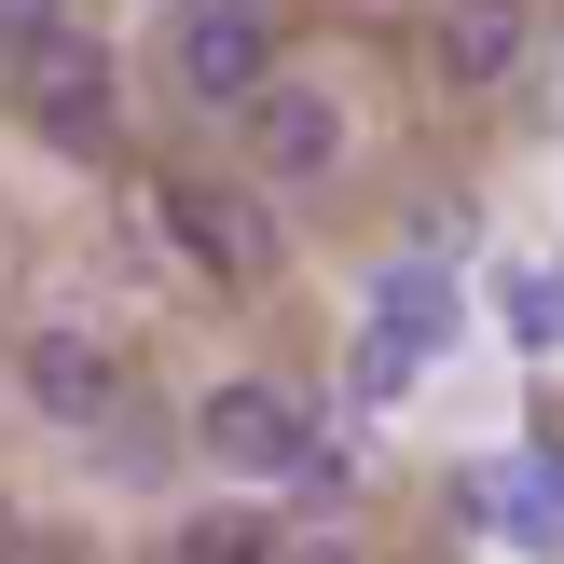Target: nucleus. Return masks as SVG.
Returning a JSON list of instances; mask_svg holds the SVG:
<instances>
[{"mask_svg":"<svg viewBox=\"0 0 564 564\" xmlns=\"http://www.w3.org/2000/svg\"><path fill=\"white\" fill-rule=\"evenodd\" d=\"M14 110L55 138V152H110V138H124V69H110V42L55 14L42 42L14 55Z\"/></svg>","mask_w":564,"mask_h":564,"instance_id":"f257e3e1","label":"nucleus"},{"mask_svg":"<svg viewBox=\"0 0 564 564\" xmlns=\"http://www.w3.org/2000/svg\"><path fill=\"white\" fill-rule=\"evenodd\" d=\"M165 83L193 110H248L275 83V14L262 0H165Z\"/></svg>","mask_w":564,"mask_h":564,"instance_id":"f03ea898","label":"nucleus"},{"mask_svg":"<svg viewBox=\"0 0 564 564\" xmlns=\"http://www.w3.org/2000/svg\"><path fill=\"white\" fill-rule=\"evenodd\" d=\"M235 138H248V180H290V193H317V180H345V152H358V124H345V97L330 83H262V97L235 110Z\"/></svg>","mask_w":564,"mask_h":564,"instance_id":"7ed1b4c3","label":"nucleus"},{"mask_svg":"<svg viewBox=\"0 0 564 564\" xmlns=\"http://www.w3.org/2000/svg\"><path fill=\"white\" fill-rule=\"evenodd\" d=\"M441 345H455V275H441L427 248H413V262H386V275H372V330H358V386H372V400H400V386L427 372Z\"/></svg>","mask_w":564,"mask_h":564,"instance_id":"20e7f679","label":"nucleus"},{"mask_svg":"<svg viewBox=\"0 0 564 564\" xmlns=\"http://www.w3.org/2000/svg\"><path fill=\"white\" fill-rule=\"evenodd\" d=\"M165 235H180L193 262L220 275V290H262V275H275V248H290V235H275V193H262V180H165Z\"/></svg>","mask_w":564,"mask_h":564,"instance_id":"39448f33","label":"nucleus"},{"mask_svg":"<svg viewBox=\"0 0 564 564\" xmlns=\"http://www.w3.org/2000/svg\"><path fill=\"white\" fill-rule=\"evenodd\" d=\"M303 441H317V427H303V400H290V386H262V372H235V386L193 400V455L235 468V482H290Z\"/></svg>","mask_w":564,"mask_h":564,"instance_id":"423d86ee","label":"nucleus"},{"mask_svg":"<svg viewBox=\"0 0 564 564\" xmlns=\"http://www.w3.org/2000/svg\"><path fill=\"white\" fill-rule=\"evenodd\" d=\"M14 372H28V400H42L55 427H110V413H124V372H110V345H83V330H42Z\"/></svg>","mask_w":564,"mask_h":564,"instance_id":"0eeeda50","label":"nucleus"},{"mask_svg":"<svg viewBox=\"0 0 564 564\" xmlns=\"http://www.w3.org/2000/svg\"><path fill=\"white\" fill-rule=\"evenodd\" d=\"M523 55H538L523 0H455V14H441V69H455V83H510Z\"/></svg>","mask_w":564,"mask_h":564,"instance_id":"6e6552de","label":"nucleus"},{"mask_svg":"<svg viewBox=\"0 0 564 564\" xmlns=\"http://www.w3.org/2000/svg\"><path fill=\"white\" fill-rule=\"evenodd\" d=\"M165 564H275V523L262 510H180Z\"/></svg>","mask_w":564,"mask_h":564,"instance_id":"1a4fd4ad","label":"nucleus"},{"mask_svg":"<svg viewBox=\"0 0 564 564\" xmlns=\"http://www.w3.org/2000/svg\"><path fill=\"white\" fill-rule=\"evenodd\" d=\"M468 510H482V523H510L523 551H551V538H564V523H551V510H538L523 482H468Z\"/></svg>","mask_w":564,"mask_h":564,"instance_id":"9d476101","label":"nucleus"},{"mask_svg":"<svg viewBox=\"0 0 564 564\" xmlns=\"http://www.w3.org/2000/svg\"><path fill=\"white\" fill-rule=\"evenodd\" d=\"M510 330H523V345H564V290H551V275H510Z\"/></svg>","mask_w":564,"mask_h":564,"instance_id":"9b49d317","label":"nucleus"},{"mask_svg":"<svg viewBox=\"0 0 564 564\" xmlns=\"http://www.w3.org/2000/svg\"><path fill=\"white\" fill-rule=\"evenodd\" d=\"M42 28H55V0H0V69H14V55L42 42Z\"/></svg>","mask_w":564,"mask_h":564,"instance_id":"f8f14e48","label":"nucleus"},{"mask_svg":"<svg viewBox=\"0 0 564 564\" xmlns=\"http://www.w3.org/2000/svg\"><path fill=\"white\" fill-rule=\"evenodd\" d=\"M551 482H564V427H551Z\"/></svg>","mask_w":564,"mask_h":564,"instance_id":"ddd939ff","label":"nucleus"},{"mask_svg":"<svg viewBox=\"0 0 564 564\" xmlns=\"http://www.w3.org/2000/svg\"><path fill=\"white\" fill-rule=\"evenodd\" d=\"M303 564H345V551H303Z\"/></svg>","mask_w":564,"mask_h":564,"instance_id":"4468645a","label":"nucleus"}]
</instances>
